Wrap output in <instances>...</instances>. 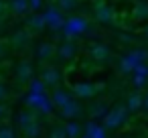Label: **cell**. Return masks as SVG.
<instances>
[{
    "instance_id": "6da1fadb",
    "label": "cell",
    "mask_w": 148,
    "mask_h": 138,
    "mask_svg": "<svg viewBox=\"0 0 148 138\" xmlns=\"http://www.w3.org/2000/svg\"><path fill=\"white\" fill-rule=\"evenodd\" d=\"M45 87H47V85H45L41 79H31V83H29V95H27L25 102H27L29 108L41 112V114H51L55 106H53L51 95H47Z\"/></svg>"
},
{
    "instance_id": "7a4b0ae2",
    "label": "cell",
    "mask_w": 148,
    "mask_h": 138,
    "mask_svg": "<svg viewBox=\"0 0 148 138\" xmlns=\"http://www.w3.org/2000/svg\"><path fill=\"white\" fill-rule=\"evenodd\" d=\"M87 31H89V21H87L85 16H81V14L69 16V19L65 21V27L61 29L65 41H73V39L81 37V35L87 33Z\"/></svg>"
},
{
    "instance_id": "3957f363",
    "label": "cell",
    "mask_w": 148,
    "mask_h": 138,
    "mask_svg": "<svg viewBox=\"0 0 148 138\" xmlns=\"http://www.w3.org/2000/svg\"><path fill=\"white\" fill-rule=\"evenodd\" d=\"M146 61H148V49H132L120 59V73L132 75V71Z\"/></svg>"
},
{
    "instance_id": "277c9868",
    "label": "cell",
    "mask_w": 148,
    "mask_h": 138,
    "mask_svg": "<svg viewBox=\"0 0 148 138\" xmlns=\"http://www.w3.org/2000/svg\"><path fill=\"white\" fill-rule=\"evenodd\" d=\"M128 110H126V106H116L114 110H110L108 112V116L103 118V128L106 130H118V128H122L126 122H128Z\"/></svg>"
},
{
    "instance_id": "5b68a950",
    "label": "cell",
    "mask_w": 148,
    "mask_h": 138,
    "mask_svg": "<svg viewBox=\"0 0 148 138\" xmlns=\"http://www.w3.org/2000/svg\"><path fill=\"white\" fill-rule=\"evenodd\" d=\"M43 16H45V23H47V27L51 31H61L65 27V21H67L57 6H47L45 12H43Z\"/></svg>"
},
{
    "instance_id": "8992f818",
    "label": "cell",
    "mask_w": 148,
    "mask_h": 138,
    "mask_svg": "<svg viewBox=\"0 0 148 138\" xmlns=\"http://www.w3.org/2000/svg\"><path fill=\"white\" fill-rule=\"evenodd\" d=\"M99 89H101V85H97V83H89V81H79V83L73 85V93H75L77 97H81V100L93 97Z\"/></svg>"
},
{
    "instance_id": "52a82bcc",
    "label": "cell",
    "mask_w": 148,
    "mask_h": 138,
    "mask_svg": "<svg viewBox=\"0 0 148 138\" xmlns=\"http://www.w3.org/2000/svg\"><path fill=\"white\" fill-rule=\"evenodd\" d=\"M93 12H95V19H97V23L110 25V23L114 21V10H112L108 4H103V2H95V6H93Z\"/></svg>"
},
{
    "instance_id": "ba28073f",
    "label": "cell",
    "mask_w": 148,
    "mask_h": 138,
    "mask_svg": "<svg viewBox=\"0 0 148 138\" xmlns=\"http://www.w3.org/2000/svg\"><path fill=\"white\" fill-rule=\"evenodd\" d=\"M14 77H16L18 83H31V79H33V65H31V61H21L16 65Z\"/></svg>"
},
{
    "instance_id": "9c48e42d",
    "label": "cell",
    "mask_w": 148,
    "mask_h": 138,
    "mask_svg": "<svg viewBox=\"0 0 148 138\" xmlns=\"http://www.w3.org/2000/svg\"><path fill=\"white\" fill-rule=\"evenodd\" d=\"M43 29H47V23H45V16H43V12H33L29 19H27V31L31 33H39V31H43Z\"/></svg>"
},
{
    "instance_id": "30bf717a",
    "label": "cell",
    "mask_w": 148,
    "mask_h": 138,
    "mask_svg": "<svg viewBox=\"0 0 148 138\" xmlns=\"http://www.w3.org/2000/svg\"><path fill=\"white\" fill-rule=\"evenodd\" d=\"M77 53V47L73 45V41H63L59 47H57V57L61 61H71Z\"/></svg>"
},
{
    "instance_id": "8fae6325",
    "label": "cell",
    "mask_w": 148,
    "mask_h": 138,
    "mask_svg": "<svg viewBox=\"0 0 148 138\" xmlns=\"http://www.w3.org/2000/svg\"><path fill=\"white\" fill-rule=\"evenodd\" d=\"M41 81L49 87H55L59 81H61V73L57 67H45L43 69V75H41Z\"/></svg>"
},
{
    "instance_id": "7c38bea8",
    "label": "cell",
    "mask_w": 148,
    "mask_h": 138,
    "mask_svg": "<svg viewBox=\"0 0 148 138\" xmlns=\"http://www.w3.org/2000/svg\"><path fill=\"white\" fill-rule=\"evenodd\" d=\"M51 100H53V106L61 110V108H65V106H67V104H69L71 100H75V97H73V95H71L69 91H65L63 87H57V89L53 91Z\"/></svg>"
},
{
    "instance_id": "4fadbf2b",
    "label": "cell",
    "mask_w": 148,
    "mask_h": 138,
    "mask_svg": "<svg viewBox=\"0 0 148 138\" xmlns=\"http://www.w3.org/2000/svg\"><path fill=\"white\" fill-rule=\"evenodd\" d=\"M79 114H81V104H79L77 100H71L65 108H61V110H59V116H61V118H65V120H69V122H71L73 118H77Z\"/></svg>"
},
{
    "instance_id": "5bb4252c",
    "label": "cell",
    "mask_w": 148,
    "mask_h": 138,
    "mask_svg": "<svg viewBox=\"0 0 148 138\" xmlns=\"http://www.w3.org/2000/svg\"><path fill=\"white\" fill-rule=\"evenodd\" d=\"M108 112H110V108H108V104L103 102V100H99V102H93L91 106H89V118L95 122V120H103L106 116H108Z\"/></svg>"
},
{
    "instance_id": "9a60e30c",
    "label": "cell",
    "mask_w": 148,
    "mask_h": 138,
    "mask_svg": "<svg viewBox=\"0 0 148 138\" xmlns=\"http://www.w3.org/2000/svg\"><path fill=\"white\" fill-rule=\"evenodd\" d=\"M130 77H132V81H134L136 87H144V85L148 83V65H146V63L138 65V67L132 71Z\"/></svg>"
},
{
    "instance_id": "2e32d148",
    "label": "cell",
    "mask_w": 148,
    "mask_h": 138,
    "mask_svg": "<svg viewBox=\"0 0 148 138\" xmlns=\"http://www.w3.org/2000/svg\"><path fill=\"white\" fill-rule=\"evenodd\" d=\"M89 55H91V59H95V61H108L110 59V47L108 45H103V43H95L91 49H89Z\"/></svg>"
},
{
    "instance_id": "e0dca14e",
    "label": "cell",
    "mask_w": 148,
    "mask_h": 138,
    "mask_svg": "<svg viewBox=\"0 0 148 138\" xmlns=\"http://www.w3.org/2000/svg\"><path fill=\"white\" fill-rule=\"evenodd\" d=\"M83 134H85L87 138H108V136H106V128H103V126H99V124H97V122H93V120H89V122L85 124Z\"/></svg>"
},
{
    "instance_id": "ac0fdd59",
    "label": "cell",
    "mask_w": 148,
    "mask_h": 138,
    "mask_svg": "<svg viewBox=\"0 0 148 138\" xmlns=\"http://www.w3.org/2000/svg\"><path fill=\"white\" fill-rule=\"evenodd\" d=\"M57 55V47L53 45V43H41L39 47H37V57L39 59H43V61H47V59H51V57H55Z\"/></svg>"
},
{
    "instance_id": "d6986e66",
    "label": "cell",
    "mask_w": 148,
    "mask_h": 138,
    "mask_svg": "<svg viewBox=\"0 0 148 138\" xmlns=\"http://www.w3.org/2000/svg\"><path fill=\"white\" fill-rule=\"evenodd\" d=\"M126 110H128V114H134V112H140V110H142V93H140V91L128 95V100H126Z\"/></svg>"
},
{
    "instance_id": "ffe728a7",
    "label": "cell",
    "mask_w": 148,
    "mask_h": 138,
    "mask_svg": "<svg viewBox=\"0 0 148 138\" xmlns=\"http://www.w3.org/2000/svg\"><path fill=\"white\" fill-rule=\"evenodd\" d=\"M29 41H31V33H29L27 29H23V31H16V33L12 35V45H14L16 49H23V47H27V45H29Z\"/></svg>"
},
{
    "instance_id": "44dd1931",
    "label": "cell",
    "mask_w": 148,
    "mask_h": 138,
    "mask_svg": "<svg viewBox=\"0 0 148 138\" xmlns=\"http://www.w3.org/2000/svg\"><path fill=\"white\" fill-rule=\"evenodd\" d=\"M16 122H18V126H21L23 130H27L33 122H37V118H35V114H33L31 110H23V112L16 114Z\"/></svg>"
},
{
    "instance_id": "7402d4cb",
    "label": "cell",
    "mask_w": 148,
    "mask_h": 138,
    "mask_svg": "<svg viewBox=\"0 0 148 138\" xmlns=\"http://www.w3.org/2000/svg\"><path fill=\"white\" fill-rule=\"evenodd\" d=\"M63 128H65V136L67 138H81V134H83V128L77 122H73V120L71 122H65Z\"/></svg>"
},
{
    "instance_id": "603a6c76",
    "label": "cell",
    "mask_w": 148,
    "mask_h": 138,
    "mask_svg": "<svg viewBox=\"0 0 148 138\" xmlns=\"http://www.w3.org/2000/svg\"><path fill=\"white\" fill-rule=\"evenodd\" d=\"M8 6H10V10H12L14 14H18V16H21V14H27V12L31 10V8H29V0H10Z\"/></svg>"
},
{
    "instance_id": "cb8c5ba5",
    "label": "cell",
    "mask_w": 148,
    "mask_h": 138,
    "mask_svg": "<svg viewBox=\"0 0 148 138\" xmlns=\"http://www.w3.org/2000/svg\"><path fill=\"white\" fill-rule=\"evenodd\" d=\"M134 19H138V21L148 19V2H138L134 6Z\"/></svg>"
},
{
    "instance_id": "d4e9b609",
    "label": "cell",
    "mask_w": 148,
    "mask_h": 138,
    "mask_svg": "<svg viewBox=\"0 0 148 138\" xmlns=\"http://www.w3.org/2000/svg\"><path fill=\"white\" fill-rule=\"evenodd\" d=\"M25 132V136L27 138H41V132H43V128H41V124L39 122H33L27 130H23Z\"/></svg>"
},
{
    "instance_id": "484cf974",
    "label": "cell",
    "mask_w": 148,
    "mask_h": 138,
    "mask_svg": "<svg viewBox=\"0 0 148 138\" xmlns=\"http://www.w3.org/2000/svg\"><path fill=\"white\" fill-rule=\"evenodd\" d=\"M55 2H57V8L63 12V10H73V8H77V2H79V0H55Z\"/></svg>"
},
{
    "instance_id": "4316f807",
    "label": "cell",
    "mask_w": 148,
    "mask_h": 138,
    "mask_svg": "<svg viewBox=\"0 0 148 138\" xmlns=\"http://www.w3.org/2000/svg\"><path fill=\"white\" fill-rule=\"evenodd\" d=\"M49 138H67V136H65V128H63V126H55V128H51Z\"/></svg>"
},
{
    "instance_id": "83f0119b",
    "label": "cell",
    "mask_w": 148,
    "mask_h": 138,
    "mask_svg": "<svg viewBox=\"0 0 148 138\" xmlns=\"http://www.w3.org/2000/svg\"><path fill=\"white\" fill-rule=\"evenodd\" d=\"M0 138H16V132L10 126H2L0 128Z\"/></svg>"
},
{
    "instance_id": "f1b7e54d",
    "label": "cell",
    "mask_w": 148,
    "mask_h": 138,
    "mask_svg": "<svg viewBox=\"0 0 148 138\" xmlns=\"http://www.w3.org/2000/svg\"><path fill=\"white\" fill-rule=\"evenodd\" d=\"M43 6V0H29V8L31 10H39Z\"/></svg>"
},
{
    "instance_id": "f546056e",
    "label": "cell",
    "mask_w": 148,
    "mask_h": 138,
    "mask_svg": "<svg viewBox=\"0 0 148 138\" xmlns=\"http://www.w3.org/2000/svg\"><path fill=\"white\" fill-rule=\"evenodd\" d=\"M142 112H144V114H148V91L142 95Z\"/></svg>"
},
{
    "instance_id": "4dcf8cb0",
    "label": "cell",
    "mask_w": 148,
    "mask_h": 138,
    "mask_svg": "<svg viewBox=\"0 0 148 138\" xmlns=\"http://www.w3.org/2000/svg\"><path fill=\"white\" fill-rule=\"evenodd\" d=\"M6 95H8V87H6L4 83H0V102H2Z\"/></svg>"
},
{
    "instance_id": "1f68e13d",
    "label": "cell",
    "mask_w": 148,
    "mask_h": 138,
    "mask_svg": "<svg viewBox=\"0 0 148 138\" xmlns=\"http://www.w3.org/2000/svg\"><path fill=\"white\" fill-rule=\"evenodd\" d=\"M6 114V108H4V104H0V118H2Z\"/></svg>"
},
{
    "instance_id": "d6a6232c",
    "label": "cell",
    "mask_w": 148,
    "mask_h": 138,
    "mask_svg": "<svg viewBox=\"0 0 148 138\" xmlns=\"http://www.w3.org/2000/svg\"><path fill=\"white\" fill-rule=\"evenodd\" d=\"M122 41L128 43V41H132V37H130V35H122Z\"/></svg>"
},
{
    "instance_id": "836d02e7",
    "label": "cell",
    "mask_w": 148,
    "mask_h": 138,
    "mask_svg": "<svg viewBox=\"0 0 148 138\" xmlns=\"http://www.w3.org/2000/svg\"><path fill=\"white\" fill-rule=\"evenodd\" d=\"M0 57H4V47H2V43H0Z\"/></svg>"
},
{
    "instance_id": "e575fe53",
    "label": "cell",
    "mask_w": 148,
    "mask_h": 138,
    "mask_svg": "<svg viewBox=\"0 0 148 138\" xmlns=\"http://www.w3.org/2000/svg\"><path fill=\"white\" fill-rule=\"evenodd\" d=\"M4 10V2H2V0H0V12H2Z\"/></svg>"
},
{
    "instance_id": "d590c367",
    "label": "cell",
    "mask_w": 148,
    "mask_h": 138,
    "mask_svg": "<svg viewBox=\"0 0 148 138\" xmlns=\"http://www.w3.org/2000/svg\"><path fill=\"white\" fill-rule=\"evenodd\" d=\"M81 138H87V136H85V134H81Z\"/></svg>"
},
{
    "instance_id": "8d00e7d4",
    "label": "cell",
    "mask_w": 148,
    "mask_h": 138,
    "mask_svg": "<svg viewBox=\"0 0 148 138\" xmlns=\"http://www.w3.org/2000/svg\"><path fill=\"white\" fill-rule=\"evenodd\" d=\"M146 39H148V29H146Z\"/></svg>"
}]
</instances>
